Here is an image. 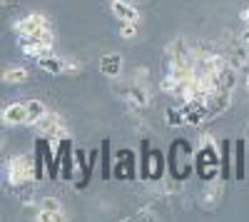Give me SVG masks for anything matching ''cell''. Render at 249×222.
I'll use <instances>...</instances> for the list:
<instances>
[{"label":"cell","instance_id":"d4e9b609","mask_svg":"<svg viewBox=\"0 0 249 222\" xmlns=\"http://www.w3.org/2000/svg\"><path fill=\"white\" fill-rule=\"evenodd\" d=\"M242 40H244V43H249V28H247V33H244V37H242Z\"/></svg>","mask_w":249,"mask_h":222},{"label":"cell","instance_id":"5bb4252c","mask_svg":"<svg viewBox=\"0 0 249 222\" xmlns=\"http://www.w3.org/2000/svg\"><path fill=\"white\" fill-rule=\"evenodd\" d=\"M232 155H234V143H232V140H224V143H222V165H219L224 180H230L234 175V167L230 165V157Z\"/></svg>","mask_w":249,"mask_h":222},{"label":"cell","instance_id":"9a60e30c","mask_svg":"<svg viewBox=\"0 0 249 222\" xmlns=\"http://www.w3.org/2000/svg\"><path fill=\"white\" fill-rule=\"evenodd\" d=\"M33 172H35V177L33 180H40V183H43L45 180V175H48V163H45V150H43V143H35V163H33Z\"/></svg>","mask_w":249,"mask_h":222},{"label":"cell","instance_id":"30bf717a","mask_svg":"<svg viewBox=\"0 0 249 222\" xmlns=\"http://www.w3.org/2000/svg\"><path fill=\"white\" fill-rule=\"evenodd\" d=\"M40 70H45L50 75H60V73H68V60L55 57V55H45V57H37L35 60Z\"/></svg>","mask_w":249,"mask_h":222},{"label":"cell","instance_id":"ba28073f","mask_svg":"<svg viewBox=\"0 0 249 222\" xmlns=\"http://www.w3.org/2000/svg\"><path fill=\"white\" fill-rule=\"evenodd\" d=\"M110 10L120 23H140V10L135 5H130L127 0H112Z\"/></svg>","mask_w":249,"mask_h":222},{"label":"cell","instance_id":"7c38bea8","mask_svg":"<svg viewBox=\"0 0 249 222\" xmlns=\"http://www.w3.org/2000/svg\"><path fill=\"white\" fill-rule=\"evenodd\" d=\"M122 97L127 100L132 108H140V110L150 105V95H147V90H144V85H132L130 90L122 92Z\"/></svg>","mask_w":249,"mask_h":222},{"label":"cell","instance_id":"8fae6325","mask_svg":"<svg viewBox=\"0 0 249 222\" xmlns=\"http://www.w3.org/2000/svg\"><path fill=\"white\" fill-rule=\"evenodd\" d=\"M100 73L107 75V77H117L122 73V55H117V53L102 55L100 57Z\"/></svg>","mask_w":249,"mask_h":222},{"label":"cell","instance_id":"3957f363","mask_svg":"<svg viewBox=\"0 0 249 222\" xmlns=\"http://www.w3.org/2000/svg\"><path fill=\"white\" fill-rule=\"evenodd\" d=\"M35 167H33V163L28 157H10L8 160V165H5V175H8V183L10 185H23V183H28L30 177H35V172H33Z\"/></svg>","mask_w":249,"mask_h":222},{"label":"cell","instance_id":"ffe728a7","mask_svg":"<svg viewBox=\"0 0 249 222\" xmlns=\"http://www.w3.org/2000/svg\"><path fill=\"white\" fill-rule=\"evenodd\" d=\"M164 123H167L170 128L184 125V110L182 108H167V110H164Z\"/></svg>","mask_w":249,"mask_h":222},{"label":"cell","instance_id":"4fadbf2b","mask_svg":"<svg viewBox=\"0 0 249 222\" xmlns=\"http://www.w3.org/2000/svg\"><path fill=\"white\" fill-rule=\"evenodd\" d=\"M244 152H247V143L244 140H234V177L239 180H244V170H247V165H244Z\"/></svg>","mask_w":249,"mask_h":222},{"label":"cell","instance_id":"d6986e66","mask_svg":"<svg viewBox=\"0 0 249 222\" xmlns=\"http://www.w3.org/2000/svg\"><path fill=\"white\" fill-rule=\"evenodd\" d=\"M45 112L48 110H45V105L40 103V100H28V125H35Z\"/></svg>","mask_w":249,"mask_h":222},{"label":"cell","instance_id":"cb8c5ba5","mask_svg":"<svg viewBox=\"0 0 249 222\" xmlns=\"http://www.w3.org/2000/svg\"><path fill=\"white\" fill-rule=\"evenodd\" d=\"M244 20H247V28H249V8L244 10Z\"/></svg>","mask_w":249,"mask_h":222},{"label":"cell","instance_id":"5b68a950","mask_svg":"<svg viewBox=\"0 0 249 222\" xmlns=\"http://www.w3.org/2000/svg\"><path fill=\"white\" fill-rule=\"evenodd\" d=\"M20 43V50H23L28 57H45V55H53V45L43 43V40H37L35 35H20L18 37Z\"/></svg>","mask_w":249,"mask_h":222},{"label":"cell","instance_id":"7402d4cb","mask_svg":"<svg viewBox=\"0 0 249 222\" xmlns=\"http://www.w3.org/2000/svg\"><path fill=\"white\" fill-rule=\"evenodd\" d=\"M137 35V23H120V37L132 40Z\"/></svg>","mask_w":249,"mask_h":222},{"label":"cell","instance_id":"8992f818","mask_svg":"<svg viewBox=\"0 0 249 222\" xmlns=\"http://www.w3.org/2000/svg\"><path fill=\"white\" fill-rule=\"evenodd\" d=\"M112 177L124 180V177H137L135 172V155L130 150H120L115 155V165H112Z\"/></svg>","mask_w":249,"mask_h":222},{"label":"cell","instance_id":"9c48e42d","mask_svg":"<svg viewBox=\"0 0 249 222\" xmlns=\"http://www.w3.org/2000/svg\"><path fill=\"white\" fill-rule=\"evenodd\" d=\"M3 123L5 125H23V123H28V103H10L3 110Z\"/></svg>","mask_w":249,"mask_h":222},{"label":"cell","instance_id":"7a4b0ae2","mask_svg":"<svg viewBox=\"0 0 249 222\" xmlns=\"http://www.w3.org/2000/svg\"><path fill=\"white\" fill-rule=\"evenodd\" d=\"M140 170H142V177H144V180H162V177H164V170H167L162 152H160V150H152L147 143H144Z\"/></svg>","mask_w":249,"mask_h":222},{"label":"cell","instance_id":"603a6c76","mask_svg":"<svg viewBox=\"0 0 249 222\" xmlns=\"http://www.w3.org/2000/svg\"><path fill=\"white\" fill-rule=\"evenodd\" d=\"M40 210H50V212H62V207H60V203L55 197H43L40 200Z\"/></svg>","mask_w":249,"mask_h":222},{"label":"cell","instance_id":"6da1fadb","mask_svg":"<svg viewBox=\"0 0 249 222\" xmlns=\"http://www.w3.org/2000/svg\"><path fill=\"white\" fill-rule=\"evenodd\" d=\"M217 167H219V152L212 143V137H204V143L199 148V155H197V172L204 180H214Z\"/></svg>","mask_w":249,"mask_h":222},{"label":"cell","instance_id":"e0dca14e","mask_svg":"<svg viewBox=\"0 0 249 222\" xmlns=\"http://www.w3.org/2000/svg\"><path fill=\"white\" fill-rule=\"evenodd\" d=\"M100 157H102V177L110 180L112 177V157H110V140H102V150H100Z\"/></svg>","mask_w":249,"mask_h":222},{"label":"cell","instance_id":"44dd1931","mask_svg":"<svg viewBox=\"0 0 249 222\" xmlns=\"http://www.w3.org/2000/svg\"><path fill=\"white\" fill-rule=\"evenodd\" d=\"M35 220L37 222H57V220H65V215L62 212H50V210H40Z\"/></svg>","mask_w":249,"mask_h":222},{"label":"cell","instance_id":"ac0fdd59","mask_svg":"<svg viewBox=\"0 0 249 222\" xmlns=\"http://www.w3.org/2000/svg\"><path fill=\"white\" fill-rule=\"evenodd\" d=\"M237 85V70L234 68H224L219 73V90H227V92H232Z\"/></svg>","mask_w":249,"mask_h":222},{"label":"cell","instance_id":"484cf974","mask_svg":"<svg viewBox=\"0 0 249 222\" xmlns=\"http://www.w3.org/2000/svg\"><path fill=\"white\" fill-rule=\"evenodd\" d=\"M247 90H249V73H247Z\"/></svg>","mask_w":249,"mask_h":222},{"label":"cell","instance_id":"277c9868","mask_svg":"<svg viewBox=\"0 0 249 222\" xmlns=\"http://www.w3.org/2000/svg\"><path fill=\"white\" fill-rule=\"evenodd\" d=\"M35 128H37V132L43 135V137H50L53 143L68 135V132H65V120H62L57 112H45V115L35 123Z\"/></svg>","mask_w":249,"mask_h":222},{"label":"cell","instance_id":"2e32d148","mask_svg":"<svg viewBox=\"0 0 249 222\" xmlns=\"http://www.w3.org/2000/svg\"><path fill=\"white\" fill-rule=\"evenodd\" d=\"M28 80V70L23 65H10L5 73H3V83L5 85H20Z\"/></svg>","mask_w":249,"mask_h":222},{"label":"cell","instance_id":"52a82bcc","mask_svg":"<svg viewBox=\"0 0 249 222\" xmlns=\"http://www.w3.org/2000/svg\"><path fill=\"white\" fill-rule=\"evenodd\" d=\"M43 28H48V18L43 13H30V15H25L23 20H18V23L13 25V30L18 33V37L20 35H33V33L43 30Z\"/></svg>","mask_w":249,"mask_h":222},{"label":"cell","instance_id":"4316f807","mask_svg":"<svg viewBox=\"0 0 249 222\" xmlns=\"http://www.w3.org/2000/svg\"><path fill=\"white\" fill-rule=\"evenodd\" d=\"M3 3H8V0H3Z\"/></svg>","mask_w":249,"mask_h":222}]
</instances>
